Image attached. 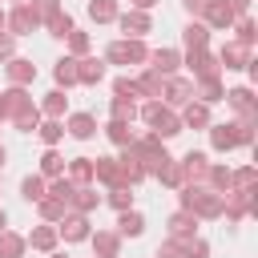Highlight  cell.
<instances>
[{
	"instance_id": "1",
	"label": "cell",
	"mask_w": 258,
	"mask_h": 258,
	"mask_svg": "<svg viewBox=\"0 0 258 258\" xmlns=\"http://www.w3.org/2000/svg\"><path fill=\"white\" fill-rule=\"evenodd\" d=\"M141 121L153 125V137H177L181 133V117L169 105H161V101H145L141 105Z\"/></svg>"
},
{
	"instance_id": "2",
	"label": "cell",
	"mask_w": 258,
	"mask_h": 258,
	"mask_svg": "<svg viewBox=\"0 0 258 258\" xmlns=\"http://www.w3.org/2000/svg\"><path fill=\"white\" fill-rule=\"evenodd\" d=\"M105 60L109 64H145L149 60V48H145V40H113L109 48H105Z\"/></svg>"
},
{
	"instance_id": "3",
	"label": "cell",
	"mask_w": 258,
	"mask_h": 258,
	"mask_svg": "<svg viewBox=\"0 0 258 258\" xmlns=\"http://www.w3.org/2000/svg\"><path fill=\"white\" fill-rule=\"evenodd\" d=\"M250 137H254V125H246V121H234V125H210V141H214V149L250 145Z\"/></svg>"
},
{
	"instance_id": "4",
	"label": "cell",
	"mask_w": 258,
	"mask_h": 258,
	"mask_svg": "<svg viewBox=\"0 0 258 258\" xmlns=\"http://www.w3.org/2000/svg\"><path fill=\"white\" fill-rule=\"evenodd\" d=\"M36 24H40V20L32 16V8H28V4H16L12 12H4V28H8V36H12V40H16V36H28Z\"/></svg>"
},
{
	"instance_id": "5",
	"label": "cell",
	"mask_w": 258,
	"mask_h": 258,
	"mask_svg": "<svg viewBox=\"0 0 258 258\" xmlns=\"http://www.w3.org/2000/svg\"><path fill=\"white\" fill-rule=\"evenodd\" d=\"M117 24L125 28V36H129V40H141V36L153 28L149 12H137V8H129V12H117Z\"/></svg>"
},
{
	"instance_id": "6",
	"label": "cell",
	"mask_w": 258,
	"mask_h": 258,
	"mask_svg": "<svg viewBox=\"0 0 258 258\" xmlns=\"http://www.w3.org/2000/svg\"><path fill=\"white\" fill-rule=\"evenodd\" d=\"M161 97H165V105H189V101H194V81H185V77H165Z\"/></svg>"
},
{
	"instance_id": "7",
	"label": "cell",
	"mask_w": 258,
	"mask_h": 258,
	"mask_svg": "<svg viewBox=\"0 0 258 258\" xmlns=\"http://www.w3.org/2000/svg\"><path fill=\"white\" fill-rule=\"evenodd\" d=\"M101 81H105V60H101V56H81V60H77V85H89V89H93V85H101Z\"/></svg>"
},
{
	"instance_id": "8",
	"label": "cell",
	"mask_w": 258,
	"mask_h": 258,
	"mask_svg": "<svg viewBox=\"0 0 258 258\" xmlns=\"http://www.w3.org/2000/svg\"><path fill=\"white\" fill-rule=\"evenodd\" d=\"M177 64H181V52H177V48H157V52H149V69H153L157 77H173Z\"/></svg>"
},
{
	"instance_id": "9",
	"label": "cell",
	"mask_w": 258,
	"mask_h": 258,
	"mask_svg": "<svg viewBox=\"0 0 258 258\" xmlns=\"http://www.w3.org/2000/svg\"><path fill=\"white\" fill-rule=\"evenodd\" d=\"M56 234H64V242H85L89 238V214H64Z\"/></svg>"
},
{
	"instance_id": "10",
	"label": "cell",
	"mask_w": 258,
	"mask_h": 258,
	"mask_svg": "<svg viewBox=\"0 0 258 258\" xmlns=\"http://www.w3.org/2000/svg\"><path fill=\"white\" fill-rule=\"evenodd\" d=\"M189 69H194V77L198 81H210V77H218V56H210L206 48H198V52H189Z\"/></svg>"
},
{
	"instance_id": "11",
	"label": "cell",
	"mask_w": 258,
	"mask_h": 258,
	"mask_svg": "<svg viewBox=\"0 0 258 258\" xmlns=\"http://www.w3.org/2000/svg\"><path fill=\"white\" fill-rule=\"evenodd\" d=\"M218 60H222L226 69H246V64H250V44L234 40V44H226V48L218 52Z\"/></svg>"
},
{
	"instance_id": "12",
	"label": "cell",
	"mask_w": 258,
	"mask_h": 258,
	"mask_svg": "<svg viewBox=\"0 0 258 258\" xmlns=\"http://www.w3.org/2000/svg\"><path fill=\"white\" fill-rule=\"evenodd\" d=\"M8 81L24 89L28 81H36V64H32V60H24V56H12V60H8Z\"/></svg>"
},
{
	"instance_id": "13",
	"label": "cell",
	"mask_w": 258,
	"mask_h": 258,
	"mask_svg": "<svg viewBox=\"0 0 258 258\" xmlns=\"http://www.w3.org/2000/svg\"><path fill=\"white\" fill-rule=\"evenodd\" d=\"M206 125H210V105L189 101L185 113H181V129H206Z\"/></svg>"
},
{
	"instance_id": "14",
	"label": "cell",
	"mask_w": 258,
	"mask_h": 258,
	"mask_svg": "<svg viewBox=\"0 0 258 258\" xmlns=\"http://www.w3.org/2000/svg\"><path fill=\"white\" fill-rule=\"evenodd\" d=\"M64 129H69L77 141H89V137L97 133V121H93V113H73V117L64 121Z\"/></svg>"
},
{
	"instance_id": "15",
	"label": "cell",
	"mask_w": 258,
	"mask_h": 258,
	"mask_svg": "<svg viewBox=\"0 0 258 258\" xmlns=\"http://www.w3.org/2000/svg\"><path fill=\"white\" fill-rule=\"evenodd\" d=\"M93 177L113 189V185H121V165H117L113 157H97V161H93Z\"/></svg>"
},
{
	"instance_id": "16",
	"label": "cell",
	"mask_w": 258,
	"mask_h": 258,
	"mask_svg": "<svg viewBox=\"0 0 258 258\" xmlns=\"http://www.w3.org/2000/svg\"><path fill=\"white\" fill-rule=\"evenodd\" d=\"M141 230H145V218H141L137 210H121V218H117V238H141Z\"/></svg>"
},
{
	"instance_id": "17",
	"label": "cell",
	"mask_w": 258,
	"mask_h": 258,
	"mask_svg": "<svg viewBox=\"0 0 258 258\" xmlns=\"http://www.w3.org/2000/svg\"><path fill=\"white\" fill-rule=\"evenodd\" d=\"M194 226H198V218H194L189 210H177V214L169 218V238L185 242V238H194Z\"/></svg>"
},
{
	"instance_id": "18",
	"label": "cell",
	"mask_w": 258,
	"mask_h": 258,
	"mask_svg": "<svg viewBox=\"0 0 258 258\" xmlns=\"http://www.w3.org/2000/svg\"><path fill=\"white\" fill-rule=\"evenodd\" d=\"M202 16H206V28H210V24H214V28H230V24H234V12H230L226 0H210V8H206Z\"/></svg>"
},
{
	"instance_id": "19",
	"label": "cell",
	"mask_w": 258,
	"mask_h": 258,
	"mask_svg": "<svg viewBox=\"0 0 258 258\" xmlns=\"http://www.w3.org/2000/svg\"><path fill=\"white\" fill-rule=\"evenodd\" d=\"M93 238V250H97V258H117V250H121V238L113 234V230H97V234H89Z\"/></svg>"
},
{
	"instance_id": "20",
	"label": "cell",
	"mask_w": 258,
	"mask_h": 258,
	"mask_svg": "<svg viewBox=\"0 0 258 258\" xmlns=\"http://www.w3.org/2000/svg\"><path fill=\"white\" fill-rule=\"evenodd\" d=\"M226 101L242 113V121H246V125H254V97H250V89H230V93H226Z\"/></svg>"
},
{
	"instance_id": "21",
	"label": "cell",
	"mask_w": 258,
	"mask_h": 258,
	"mask_svg": "<svg viewBox=\"0 0 258 258\" xmlns=\"http://www.w3.org/2000/svg\"><path fill=\"white\" fill-rule=\"evenodd\" d=\"M24 242H28L32 250H40V254H52V246H56V226H36Z\"/></svg>"
},
{
	"instance_id": "22",
	"label": "cell",
	"mask_w": 258,
	"mask_h": 258,
	"mask_svg": "<svg viewBox=\"0 0 258 258\" xmlns=\"http://www.w3.org/2000/svg\"><path fill=\"white\" fill-rule=\"evenodd\" d=\"M36 109H40L48 121H60V117H64V109H69V97H64L60 89H52V93L44 97V105H36Z\"/></svg>"
},
{
	"instance_id": "23",
	"label": "cell",
	"mask_w": 258,
	"mask_h": 258,
	"mask_svg": "<svg viewBox=\"0 0 258 258\" xmlns=\"http://www.w3.org/2000/svg\"><path fill=\"white\" fill-rule=\"evenodd\" d=\"M64 169H69V181L73 185H89L93 181V157H73Z\"/></svg>"
},
{
	"instance_id": "24",
	"label": "cell",
	"mask_w": 258,
	"mask_h": 258,
	"mask_svg": "<svg viewBox=\"0 0 258 258\" xmlns=\"http://www.w3.org/2000/svg\"><path fill=\"white\" fill-rule=\"evenodd\" d=\"M24 250H28V242H24L20 234L0 230V258H24Z\"/></svg>"
},
{
	"instance_id": "25",
	"label": "cell",
	"mask_w": 258,
	"mask_h": 258,
	"mask_svg": "<svg viewBox=\"0 0 258 258\" xmlns=\"http://www.w3.org/2000/svg\"><path fill=\"white\" fill-rule=\"evenodd\" d=\"M194 97H202V105H214V101L226 97V89H222L218 77H210V81H198V85H194Z\"/></svg>"
},
{
	"instance_id": "26",
	"label": "cell",
	"mask_w": 258,
	"mask_h": 258,
	"mask_svg": "<svg viewBox=\"0 0 258 258\" xmlns=\"http://www.w3.org/2000/svg\"><path fill=\"white\" fill-rule=\"evenodd\" d=\"M137 89H141L145 97H153V101H161V89H165V77H157L153 69H145V73H141V81H137Z\"/></svg>"
},
{
	"instance_id": "27",
	"label": "cell",
	"mask_w": 258,
	"mask_h": 258,
	"mask_svg": "<svg viewBox=\"0 0 258 258\" xmlns=\"http://www.w3.org/2000/svg\"><path fill=\"white\" fill-rule=\"evenodd\" d=\"M40 177H64V157L56 149H44L40 157Z\"/></svg>"
},
{
	"instance_id": "28",
	"label": "cell",
	"mask_w": 258,
	"mask_h": 258,
	"mask_svg": "<svg viewBox=\"0 0 258 258\" xmlns=\"http://www.w3.org/2000/svg\"><path fill=\"white\" fill-rule=\"evenodd\" d=\"M89 16H93L97 24L117 20V0H89Z\"/></svg>"
},
{
	"instance_id": "29",
	"label": "cell",
	"mask_w": 258,
	"mask_h": 258,
	"mask_svg": "<svg viewBox=\"0 0 258 258\" xmlns=\"http://www.w3.org/2000/svg\"><path fill=\"white\" fill-rule=\"evenodd\" d=\"M52 77H56V85H64V89L77 85V60H73V56H60L56 69H52Z\"/></svg>"
},
{
	"instance_id": "30",
	"label": "cell",
	"mask_w": 258,
	"mask_h": 258,
	"mask_svg": "<svg viewBox=\"0 0 258 258\" xmlns=\"http://www.w3.org/2000/svg\"><path fill=\"white\" fill-rule=\"evenodd\" d=\"M105 137H109L113 145H121V149L133 145V129H129L125 121H109V125H105Z\"/></svg>"
},
{
	"instance_id": "31",
	"label": "cell",
	"mask_w": 258,
	"mask_h": 258,
	"mask_svg": "<svg viewBox=\"0 0 258 258\" xmlns=\"http://www.w3.org/2000/svg\"><path fill=\"white\" fill-rule=\"evenodd\" d=\"M157 177H161V185H173V189H181V185H185V173H181V161H165V165L157 169Z\"/></svg>"
},
{
	"instance_id": "32",
	"label": "cell",
	"mask_w": 258,
	"mask_h": 258,
	"mask_svg": "<svg viewBox=\"0 0 258 258\" xmlns=\"http://www.w3.org/2000/svg\"><path fill=\"white\" fill-rule=\"evenodd\" d=\"M206 44H210V28H206V24H189V28H185V48L198 52V48H206Z\"/></svg>"
},
{
	"instance_id": "33",
	"label": "cell",
	"mask_w": 258,
	"mask_h": 258,
	"mask_svg": "<svg viewBox=\"0 0 258 258\" xmlns=\"http://www.w3.org/2000/svg\"><path fill=\"white\" fill-rule=\"evenodd\" d=\"M36 133H40V141L52 149V145L64 137V121H40V125H36Z\"/></svg>"
},
{
	"instance_id": "34",
	"label": "cell",
	"mask_w": 258,
	"mask_h": 258,
	"mask_svg": "<svg viewBox=\"0 0 258 258\" xmlns=\"http://www.w3.org/2000/svg\"><path fill=\"white\" fill-rule=\"evenodd\" d=\"M20 194H24V202H40V198L48 194V185H44V177H32V173H28V177L20 181Z\"/></svg>"
},
{
	"instance_id": "35",
	"label": "cell",
	"mask_w": 258,
	"mask_h": 258,
	"mask_svg": "<svg viewBox=\"0 0 258 258\" xmlns=\"http://www.w3.org/2000/svg\"><path fill=\"white\" fill-rule=\"evenodd\" d=\"M36 206H40V218H48V222H60V218L69 214V206H64V202H56V198H48V194H44Z\"/></svg>"
},
{
	"instance_id": "36",
	"label": "cell",
	"mask_w": 258,
	"mask_h": 258,
	"mask_svg": "<svg viewBox=\"0 0 258 258\" xmlns=\"http://www.w3.org/2000/svg\"><path fill=\"white\" fill-rule=\"evenodd\" d=\"M44 24H48V32H52V36H60V40L73 32V16H69V12H56V16H48Z\"/></svg>"
},
{
	"instance_id": "37",
	"label": "cell",
	"mask_w": 258,
	"mask_h": 258,
	"mask_svg": "<svg viewBox=\"0 0 258 258\" xmlns=\"http://www.w3.org/2000/svg\"><path fill=\"white\" fill-rule=\"evenodd\" d=\"M109 113H113V121H125V125H129V121L137 117V105H133V101H121V97H113Z\"/></svg>"
},
{
	"instance_id": "38",
	"label": "cell",
	"mask_w": 258,
	"mask_h": 258,
	"mask_svg": "<svg viewBox=\"0 0 258 258\" xmlns=\"http://www.w3.org/2000/svg\"><path fill=\"white\" fill-rule=\"evenodd\" d=\"M73 189H77V185H73L69 177H52V185H48V198H56V202H64V206H69Z\"/></svg>"
},
{
	"instance_id": "39",
	"label": "cell",
	"mask_w": 258,
	"mask_h": 258,
	"mask_svg": "<svg viewBox=\"0 0 258 258\" xmlns=\"http://www.w3.org/2000/svg\"><path fill=\"white\" fill-rule=\"evenodd\" d=\"M109 206H113V210H133V194H129V185H113V189H109Z\"/></svg>"
},
{
	"instance_id": "40",
	"label": "cell",
	"mask_w": 258,
	"mask_h": 258,
	"mask_svg": "<svg viewBox=\"0 0 258 258\" xmlns=\"http://www.w3.org/2000/svg\"><path fill=\"white\" fill-rule=\"evenodd\" d=\"M113 93H117L121 101H133V97H141L137 81H129V77H117V81H113Z\"/></svg>"
},
{
	"instance_id": "41",
	"label": "cell",
	"mask_w": 258,
	"mask_h": 258,
	"mask_svg": "<svg viewBox=\"0 0 258 258\" xmlns=\"http://www.w3.org/2000/svg\"><path fill=\"white\" fill-rule=\"evenodd\" d=\"M64 40H69V48H73L77 56H85V52H89V36H85V32H77V28H73Z\"/></svg>"
},
{
	"instance_id": "42",
	"label": "cell",
	"mask_w": 258,
	"mask_h": 258,
	"mask_svg": "<svg viewBox=\"0 0 258 258\" xmlns=\"http://www.w3.org/2000/svg\"><path fill=\"white\" fill-rule=\"evenodd\" d=\"M238 40H242V44H254V24H250V16L238 20Z\"/></svg>"
},
{
	"instance_id": "43",
	"label": "cell",
	"mask_w": 258,
	"mask_h": 258,
	"mask_svg": "<svg viewBox=\"0 0 258 258\" xmlns=\"http://www.w3.org/2000/svg\"><path fill=\"white\" fill-rule=\"evenodd\" d=\"M12 52H16V40L8 32H0V60H12Z\"/></svg>"
},
{
	"instance_id": "44",
	"label": "cell",
	"mask_w": 258,
	"mask_h": 258,
	"mask_svg": "<svg viewBox=\"0 0 258 258\" xmlns=\"http://www.w3.org/2000/svg\"><path fill=\"white\" fill-rule=\"evenodd\" d=\"M185 4V12H194V16H202L206 8H210V0H181Z\"/></svg>"
},
{
	"instance_id": "45",
	"label": "cell",
	"mask_w": 258,
	"mask_h": 258,
	"mask_svg": "<svg viewBox=\"0 0 258 258\" xmlns=\"http://www.w3.org/2000/svg\"><path fill=\"white\" fill-rule=\"evenodd\" d=\"M226 4H230L234 16H246V12H250V0H226Z\"/></svg>"
},
{
	"instance_id": "46",
	"label": "cell",
	"mask_w": 258,
	"mask_h": 258,
	"mask_svg": "<svg viewBox=\"0 0 258 258\" xmlns=\"http://www.w3.org/2000/svg\"><path fill=\"white\" fill-rule=\"evenodd\" d=\"M153 4H157V0H133V8H137V12H145V8H153Z\"/></svg>"
},
{
	"instance_id": "47",
	"label": "cell",
	"mask_w": 258,
	"mask_h": 258,
	"mask_svg": "<svg viewBox=\"0 0 258 258\" xmlns=\"http://www.w3.org/2000/svg\"><path fill=\"white\" fill-rule=\"evenodd\" d=\"M4 226H8V214H4V210H0V230H4Z\"/></svg>"
},
{
	"instance_id": "48",
	"label": "cell",
	"mask_w": 258,
	"mask_h": 258,
	"mask_svg": "<svg viewBox=\"0 0 258 258\" xmlns=\"http://www.w3.org/2000/svg\"><path fill=\"white\" fill-rule=\"evenodd\" d=\"M0 169H4V145H0Z\"/></svg>"
},
{
	"instance_id": "49",
	"label": "cell",
	"mask_w": 258,
	"mask_h": 258,
	"mask_svg": "<svg viewBox=\"0 0 258 258\" xmlns=\"http://www.w3.org/2000/svg\"><path fill=\"white\" fill-rule=\"evenodd\" d=\"M0 28H4V12H0Z\"/></svg>"
},
{
	"instance_id": "50",
	"label": "cell",
	"mask_w": 258,
	"mask_h": 258,
	"mask_svg": "<svg viewBox=\"0 0 258 258\" xmlns=\"http://www.w3.org/2000/svg\"><path fill=\"white\" fill-rule=\"evenodd\" d=\"M52 258H64V254H52Z\"/></svg>"
},
{
	"instance_id": "51",
	"label": "cell",
	"mask_w": 258,
	"mask_h": 258,
	"mask_svg": "<svg viewBox=\"0 0 258 258\" xmlns=\"http://www.w3.org/2000/svg\"><path fill=\"white\" fill-rule=\"evenodd\" d=\"M16 4H28V0H16Z\"/></svg>"
}]
</instances>
